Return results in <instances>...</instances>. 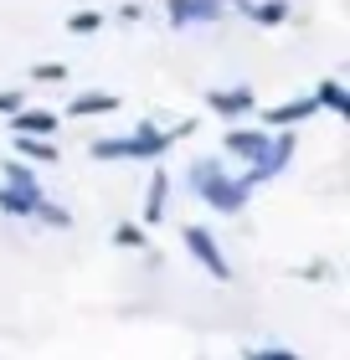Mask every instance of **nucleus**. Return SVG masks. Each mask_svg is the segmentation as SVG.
I'll return each mask as SVG.
<instances>
[{
  "mask_svg": "<svg viewBox=\"0 0 350 360\" xmlns=\"http://www.w3.org/2000/svg\"><path fill=\"white\" fill-rule=\"evenodd\" d=\"M52 129H57V113H46V108H21V113H11V134L46 139Z\"/></svg>",
  "mask_w": 350,
  "mask_h": 360,
  "instance_id": "obj_9",
  "label": "nucleus"
},
{
  "mask_svg": "<svg viewBox=\"0 0 350 360\" xmlns=\"http://www.w3.org/2000/svg\"><path fill=\"white\" fill-rule=\"evenodd\" d=\"M294 150H299V139H294V129H278L273 134V144L263 150L253 165H247V175H242V186L253 191V186H263V180H273V175H283V165L294 160Z\"/></svg>",
  "mask_w": 350,
  "mask_h": 360,
  "instance_id": "obj_2",
  "label": "nucleus"
},
{
  "mask_svg": "<svg viewBox=\"0 0 350 360\" xmlns=\"http://www.w3.org/2000/svg\"><path fill=\"white\" fill-rule=\"evenodd\" d=\"M37 221H46V226H62V232H68V226H73V211L42 195V201H37Z\"/></svg>",
  "mask_w": 350,
  "mask_h": 360,
  "instance_id": "obj_18",
  "label": "nucleus"
},
{
  "mask_svg": "<svg viewBox=\"0 0 350 360\" xmlns=\"http://www.w3.org/2000/svg\"><path fill=\"white\" fill-rule=\"evenodd\" d=\"M129 139H135V160H160V155H165V150L175 144L170 134H165V129H155L149 119H144V124H139V129H135Z\"/></svg>",
  "mask_w": 350,
  "mask_h": 360,
  "instance_id": "obj_10",
  "label": "nucleus"
},
{
  "mask_svg": "<svg viewBox=\"0 0 350 360\" xmlns=\"http://www.w3.org/2000/svg\"><path fill=\"white\" fill-rule=\"evenodd\" d=\"M0 175H6V191H15V195H31V201L42 195V186H37V175H31L26 160H6V170H0Z\"/></svg>",
  "mask_w": 350,
  "mask_h": 360,
  "instance_id": "obj_13",
  "label": "nucleus"
},
{
  "mask_svg": "<svg viewBox=\"0 0 350 360\" xmlns=\"http://www.w3.org/2000/svg\"><path fill=\"white\" fill-rule=\"evenodd\" d=\"M180 242H186V252L216 278V283H232V263L222 257V248H216V237L206 232V226H186V232H180Z\"/></svg>",
  "mask_w": 350,
  "mask_h": 360,
  "instance_id": "obj_3",
  "label": "nucleus"
},
{
  "mask_svg": "<svg viewBox=\"0 0 350 360\" xmlns=\"http://www.w3.org/2000/svg\"><path fill=\"white\" fill-rule=\"evenodd\" d=\"M206 108L216 113V119H237V113L258 108V98H253V88H211L206 93Z\"/></svg>",
  "mask_w": 350,
  "mask_h": 360,
  "instance_id": "obj_7",
  "label": "nucleus"
},
{
  "mask_svg": "<svg viewBox=\"0 0 350 360\" xmlns=\"http://www.w3.org/2000/svg\"><path fill=\"white\" fill-rule=\"evenodd\" d=\"M247 15L258 26H283L289 21V0H247Z\"/></svg>",
  "mask_w": 350,
  "mask_h": 360,
  "instance_id": "obj_14",
  "label": "nucleus"
},
{
  "mask_svg": "<svg viewBox=\"0 0 350 360\" xmlns=\"http://www.w3.org/2000/svg\"><path fill=\"white\" fill-rule=\"evenodd\" d=\"M113 242H119V248H149V232L139 221H124V226H113Z\"/></svg>",
  "mask_w": 350,
  "mask_h": 360,
  "instance_id": "obj_19",
  "label": "nucleus"
},
{
  "mask_svg": "<svg viewBox=\"0 0 350 360\" xmlns=\"http://www.w3.org/2000/svg\"><path fill=\"white\" fill-rule=\"evenodd\" d=\"M165 195H170V175L155 170L149 175V191H144V226H155L165 217Z\"/></svg>",
  "mask_w": 350,
  "mask_h": 360,
  "instance_id": "obj_12",
  "label": "nucleus"
},
{
  "mask_svg": "<svg viewBox=\"0 0 350 360\" xmlns=\"http://www.w3.org/2000/svg\"><path fill=\"white\" fill-rule=\"evenodd\" d=\"M31 83H68V68H62V62H37V68H31Z\"/></svg>",
  "mask_w": 350,
  "mask_h": 360,
  "instance_id": "obj_20",
  "label": "nucleus"
},
{
  "mask_svg": "<svg viewBox=\"0 0 350 360\" xmlns=\"http://www.w3.org/2000/svg\"><path fill=\"white\" fill-rule=\"evenodd\" d=\"M309 98H314V103H320L325 113H335V119H350V93H345L340 77H320Z\"/></svg>",
  "mask_w": 350,
  "mask_h": 360,
  "instance_id": "obj_8",
  "label": "nucleus"
},
{
  "mask_svg": "<svg viewBox=\"0 0 350 360\" xmlns=\"http://www.w3.org/2000/svg\"><path fill=\"white\" fill-rule=\"evenodd\" d=\"M222 0H165V15H170V26H216L222 21Z\"/></svg>",
  "mask_w": 350,
  "mask_h": 360,
  "instance_id": "obj_4",
  "label": "nucleus"
},
{
  "mask_svg": "<svg viewBox=\"0 0 350 360\" xmlns=\"http://www.w3.org/2000/svg\"><path fill=\"white\" fill-rule=\"evenodd\" d=\"M113 108H119V93H104V88L77 93L73 103H68V113H73V119H93V113H113Z\"/></svg>",
  "mask_w": 350,
  "mask_h": 360,
  "instance_id": "obj_11",
  "label": "nucleus"
},
{
  "mask_svg": "<svg viewBox=\"0 0 350 360\" xmlns=\"http://www.w3.org/2000/svg\"><path fill=\"white\" fill-rule=\"evenodd\" d=\"M273 144V134L268 129H227V139H222V150L227 155H237V160H247V165H253V160L263 155Z\"/></svg>",
  "mask_w": 350,
  "mask_h": 360,
  "instance_id": "obj_6",
  "label": "nucleus"
},
{
  "mask_svg": "<svg viewBox=\"0 0 350 360\" xmlns=\"http://www.w3.org/2000/svg\"><path fill=\"white\" fill-rule=\"evenodd\" d=\"M42 201V195H37ZM37 201H31V195H15V191H0V211H6V217H37Z\"/></svg>",
  "mask_w": 350,
  "mask_h": 360,
  "instance_id": "obj_17",
  "label": "nucleus"
},
{
  "mask_svg": "<svg viewBox=\"0 0 350 360\" xmlns=\"http://www.w3.org/2000/svg\"><path fill=\"white\" fill-rule=\"evenodd\" d=\"M320 113V103L304 93V98H289V103H278V108H263V124L258 129H268V134H278V129H294V124H304Z\"/></svg>",
  "mask_w": 350,
  "mask_h": 360,
  "instance_id": "obj_5",
  "label": "nucleus"
},
{
  "mask_svg": "<svg viewBox=\"0 0 350 360\" xmlns=\"http://www.w3.org/2000/svg\"><path fill=\"white\" fill-rule=\"evenodd\" d=\"M247 360H299L294 350H278V345H268V350H242Z\"/></svg>",
  "mask_w": 350,
  "mask_h": 360,
  "instance_id": "obj_22",
  "label": "nucleus"
},
{
  "mask_svg": "<svg viewBox=\"0 0 350 360\" xmlns=\"http://www.w3.org/2000/svg\"><path fill=\"white\" fill-rule=\"evenodd\" d=\"M26 108V93L21 88H0V119H11V113Z\"/></svg>",
  "mask_w": 350,
  "mask_h": 360,
  "instance_id": "obj_21",
  "label": "nucleus"
},
{
  "mask_svg": "<svg viewBox=\"0 0 350 360\" xmlns=\"http://www.w3.org/2000/svg\"><path fill=\"white\" fill-rule=\"evenodd\" d=\"M62 26H68L73 37H93V31H104L108 21H104V11H73L68 21H62Z\"/></svg>",
  "mask_w": 350,
  "mask_h": 360,
  "instance_id": "obj_16",
  "label": "nucleus"
},
{
  "mask_svg": "<svg viewBox=\"0 0 350 360\" xmlns=\"http://www.w3.org/2000/svg\"><path fill=\"white\" fill-rule=\"evenodd\" d=\"M0 191H6V186H0Z\"/></svg>",
  "mask_w": 350,
  "mask_h": 360,
  "instance_id": "obj_23",
  "label": "nucleus"
},
{
  "mask_svg": "<svg viewBox=\"0 0 350 360\" xmlns=\"http://www.w3.org/2000/svg\"><path fill=\"white\" fill-rule=\"evenodd\" d=\"M186 180H191V191L201 195L211 211H222V217H237V211L247 206V195H253L242 180L222 175V160H196V165L186 170Z\"/></svg>",
  "mask_w": 350,
  "mask_h": 360,
  "instance_id": "obj_1",
  "label": "nucleus"
},
{
  "mask_svg": "<svg viewBox=\"0 0 350 360\" xmlns=\"http://www.w3.org/2000/svg\"><path fill=\"white\" fill-rule=\"evenodd\" d=\"M15 150H21L15 160H37V165H52V160H57V144H52V139H31V134H15Z\"/></svg>",
  "mask_w": 350,
  "mask_h": 360,
  "instance_id": "obj_15",
  "label": "nucleus"
}]
</instances>
